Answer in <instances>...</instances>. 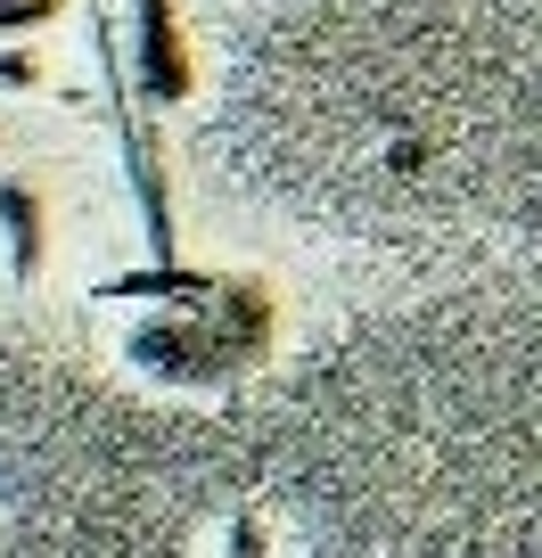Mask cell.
<instances>
[{
	"instance_id": "4",
	"label": "cell",
	"mask_w": 542,
	"mask_h": 558,
	"mask_svg": "<svg viewBox=\"0 0 542 558\" xmlns=\"http://www.w3.org/2000/svg\"><path fill=\"white\" fill-rule=\"evenodd\" d=\"M58 9H67V0H0V41H25V34H41V25H58Z\"/></svg>"
},
{
	"instance_id": "3",
	"label": "cell",
	"mask_w": 542,
	"mask_h": 558,
	"mask_svg": "<svg viewBox=\"0 0 542 558\" xmlns=\"http://www.w3.org/2000/svg\"><path fill=\"white\" fill-rule=\"evenodd\" d=\"M0 255H9V288H34L50 263V206L25 173L0 181Z\"/></svg>"
},
{
	"instance_id": "2",
	"label": "cell",
	"mask_w": 542,
	"mask_h": 558,
	"mask_svg": "<svg viewBox=\"0 0 542 558\" xmlns=\"http://www.w3.org/2000/svg\"><path fill=\"white\" fill-rule=\"evenodd\" d=\"M132 83L157 116L197 99V50L181 25V0H132Z\"/></svg>"
},
{
	"instance_id": "1",
	"label": "cell",
	"mask_w": 542,
	"mask_h": 558,
	"mask_svg": "<svg viewBox=\"0 0 542 558\" xmlns=\"http://www.w3.org/2000/svg\"><path fill=\"white\" fill-rule=\"evenodd\" d=\"M99 296L148 304L123 329V362L157 386H181V395H214V386L246 378L255 362H272V337H280L272 279L255 271H190L181 255L173 263L148 255V271L99 279Z\"/></svg>"
},
{
	"instance_id": "5",
	"label": "cell",
	"mask_w": 542,
	"mask_h": 558,
	"mask_svg": "<svg viewBox=\"0 0 542 558\" xmlns=\"http://www.w3.org/2000/svg\"><path fill=\"white\" fill-rule=\"evenodd\" d=\"M41 83V58L25 41H0V90H34Z\"/></svg>"
}]
</instances>
